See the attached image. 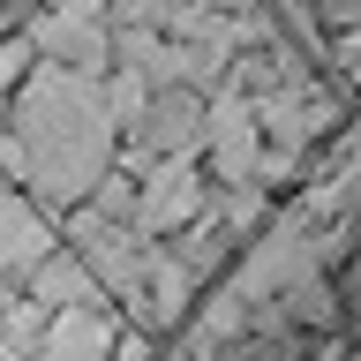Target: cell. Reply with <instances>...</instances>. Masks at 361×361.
I'll return each mask as SVG.
<instances>
[{"mask_svg":"<svg viewBox=\"0 0 361 361\" xmlns=\"http://www.w3.org/2000/svg\"><path fill=\"white\" fill-rule=\"evenodd\" d=\"M113 90L98 75H68L45 68L38 83L16 98V158L23 180H38L53 203H83L90 188H106L113 173Z\"/></svg>","mask_w":361,"mask_h":361,"instance_id":"cell-1","label":"cell"},{"mask_svg":"<svg viewBox=\"0 0 361 361\" xmlns=\"http://www.w3.org/2000/svg\"><path fill=\"white\" fill-rule=\"evenodd\" d=\"M75 256L98 271L106 293H121V301L143 309L151 324H180V309H188V271H180V256H166L151 233L113 226L106 211H90V219H75Z\"/></svg>","mask_w":361,"mask_h":361,"instance_id":"cell-2","label":"cell"},{"mask_svg":"<svg viewBox=\"0 0 361 361\" xmlns=\"http://www.w3.org/2000/svg\"><path fill=\"white\" fill-rule=\"evenodd\" d=\"M30 53H38L45 68H68V75H106L113 38L98 30V16H83V8H53V16L30 23Z\"/></svg>","mask_w":361,"mask_h":361,"instance_id":"cell-3","label":"cell"},{"mask_svg":"<svg viewBox=\"0 0 361 361\" xmlns=\"http://www.w3.org/2000/svg\"><path fill=\"white\" fill-rule=\"evenodd\" d=\"M128 226L135 233H173V226H188L203 211V180L188 173V158H166V166H151V173L128 188Z\"/></svg>","mask_w":361,"mask_h":361,"instance_id":"cell-4","label":"cell"},{"mask_svg":"<svg viewBox=\"0 0 361 361\" xmlns=\"http://www.w3.org/2000/svg\"><path fill=\"white\" fill-rule=\"evenodd\" d=\"M203 143H211V158H219V173L233 180V196H241V180L264 173V128H256V106H248V98H219Z\"/></svg>","mask_w":361,"mask_h":361,"instance_id":"cell-5","label":"cell"},{"mask_svg":"<svg viewBox=\"0 0 361 361\" xmlns=\"http://www.w3.org/2000/svg\"><path fill=\"white\" fill-rule=\"evenodd\" d=\"M45 361H113L106 309H53L45 316Z\"/></svg>","mask_w":361,"mask_h":361,"instance_id":"cell-6","label":"cell"},{"mask_svg":"<svg viewBox=\"0 0 361 361\" xmlns=\"http://www.w3.org/2000/svg\"><path fill=\"white\" fill-rule=\"evenodd\" d=\"M45 256H53V233H45V219H38L23 196H8V188H0V279L38 271Z\"/></svg>","mask_w":361,"mask_h":361,"instance_id":"cell-7","label":"cell"},{"mask_svg":"<svg viewBox=\"0 0 361 361\" xmlns=\"http://www.w3.org/2000/svg\"><path fill=\"white\" fill-rule=\"evenodd\" d=\"M23 61H38V53H30V38H23V45H0V98H8V83L23 75Z\"/></svg>","mask_w":361,"mask_h":361,"instance_id":"cell-8","label":"cell"},{"mask_svg":"<svg viewBox=\"0 0 361 361\" xmlns=\"http://www.w3.org/2000/svg\"><path fill=\"white\" fill-rule=\"evenodd\" d=\"M180 361H188V354H180Z\"/></svg>","mask_w":361,"mask_h":361,"instance_id":"cell-9","label":"cell"}]
</instances>
